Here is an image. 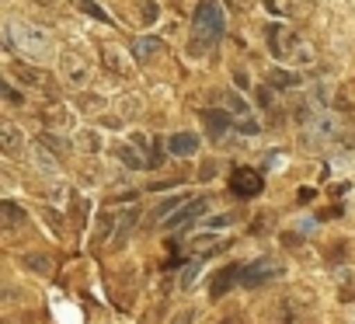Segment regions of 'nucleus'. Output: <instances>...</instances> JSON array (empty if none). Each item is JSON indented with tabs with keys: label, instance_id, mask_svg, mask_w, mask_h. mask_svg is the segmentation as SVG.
<instances>
[{
	"label": "nucleus",
	"instance_id": "f257e3e1",
	"mask_svg": "<svg viewBox=\"0 0 355 324\" xmlns=\"http://www.w3.org/2000/svg\"><path fill=\"white\" fill-rule=\"evenodd\" d=\"M227 32V15L216 0H199L196 4V15H192V46L189 53L199 56V53H209Z\"/></svg>",
	"mask_w": 355,
	"mask_h": 324
},
{
	"label": "nucleus",
	"instance_id": "f03ea898",
	"mask_svg": "<svg viewBox=\"0 0 355 324\" xmlns=\"http://www.w3.org/2000/svg\"><path fill=\"white\" fill-rule=\"evenodd\" d=\"M265 42H268V53L286 67H310L313 63V46L289 25H268Z\"/></svg>",
	"mask_w": 355,
	"mask_h": 324
},
{
	"label": "nucleus",
	"instance_id": "7ed1b4c3",
	"mask_svg": "<svg viewBox=\"0 0 355 324\" xmlns=\"http://www.w3.org/2000/svg\"><path fill=\"white\" fill-rule=\"evenodd\" d=\"M4 39L11 49H18L21 56H32V60H49L56 42L53 35L42 28V25H25V22H8L4 28Z\"/></svg>",
	"mask_w": 355,
	"mask_h": 324
},
{
	"label": "nucleus",
	"instance_id": "20e7f679",
	"mask_svg": "<svg viewBox=\"0 0 355 324\" xmlns=\"http://www.w3.org/2000/svg\"><path fill=\"white\" fill-rule=\"evenodd\" d=\"M279 275H286L282 258L265 255V258H254L251 265H244V279H241V286H248V289H261V286H268V282L279 279Z\"/></svg>",
	"mask_w": 355,
	"mask_h": 324
},
{
	"label": "nucleus",
	"instance_id": "39448f33",
	"mask_svg": "<svg viewBox=\"0 0 355 324\" xmlns=\"http://www.w3.org/2000/svg\"><path fill=\"white\" fill-rule=\"evenodd\" d=\"M261 189H265V178L258 168L241 164L230 171V196L234 199H254V196H261Z\"/></svg>",
	"mask_w": 355,
	"mask_h": 324
},
{
	"label": "nucleus",
	"instance_id": "423d86ee",
	"mask_svg": "<svg viewBox=\"0 0 355 324\" xmlns=\"http://www.w3.org/2000/svg\"><path fill=\"white\" fill-rule=\"evenodd\" d=\"M60 74H63L67 84L84 87V84L91 80V60H87V53H80V49H67V53L60 56Z\"/></svg>",
	"mask_w": 355,
	"mask_h": 324
},
{
	"label": "nucleus",
	"instance_id": "0eeeda50",
	"mask_svg": "<svg viewBox=\"0 0 355 324\" xmlns=\"http://www.w3.org/2000/svg\"><path fill=\"white\" fill-rule=\"evenodd\" d=\"M206 213H209V196H199V199L185 203L174 216H167V230H182V227H189V223H199Z\"/></svg>",
	"mask_w": 355,
	"mask_h": 324
},
{
	"label": "nucleus",
	"instance_id": "6e6552de",
	"mask_svg": "<svg viewBox=\"0 0 355 324\" xmlns=\"http://www.w3.org/2000/svg\"><path fill=\"white\" fill-rule=\"evenodd\" d=\"M327 139H334V115L320 112V115H313V119L306 122V129H303V146H320V143H327Z\"/></svg>",
	"mask_w": 355,
	"mask_h": 324
},
{
	"label": "nucleus",
	"instance_id": "1a4fd4ad",
	"mask_svg": "<svg viewBox=\"0 0 355 324\" xmlns=\"http://www.w3.org/2000/svg\"><path fill=\"white\" fill-rule=\"evenodd\" d=\"M8 74L18 80V84H25V87H49V74L46 70H39V67H32V63H21V60H11L8 63Z\"/></svg>",
	"mask_w": 355,
	"mask_h": 324
},
{
	"label": "nucleus",
	"instance_id": "9d476101",
	"mask_svg": "<svg viewBox=\"0 0 355 324\" xmlns=\"http://www.w3.org/2000/svg\"><path fill=\"white\" fill-rule=\"evenodd\" d=\"M241 279H244V265H241V262H230L227 268H220V272L213 275V286H209V296H213V300H220V296H227V293H230V289H234V286H237Z\"/></svg>",
	"mask_w": 355,
	"mask_h": 324
},
{
	"label": "nucleus",
	"instance_id": "9b49d317",
	"mask_svg": "<svg viewBox=\"0 0 355 324\" xmlns=\"http://www.w3.org/2000/svg\"><path fill=\"white\" fill-rule=\"evenodd\" d=\"M265 324H303V307L293 296H286V300L272 303V310L265 314Z\"/></svg>",
	"mask_w": 355,
	"mask_h": 324
},
{
	"label": "nucleus",
	"instance_id": "f8f14e48",
	"mask_svg": "<svg viewBox=\"0 0 355 324\" xmlns=\"http://www.w3.org/2000/svg\"><path fill=\"white\" fill-rule=\"evenodd\" d=\"M132 56H136V63H153L157 56H164V39H157V35H139V39L132 42Z\"/></svg>",
	"mask_w": 355,
	"mask_h": 324
},
{
	"label": "nucleus",
	"instance_id": "ddd939ff",
	"mask_svg": "<svg viewBox=\"0 0 355 324\" xmlns=\"http://www.w3.org/2000/svg\"><path fill=\"white\" fill-rule=\"evenodd\" d=\"M234 112H220V108H206L202 112V122H206V129H209V136L213 139H220L223 143V136L230 133V126H234V119H230Z\"/></svg>",
	"mask_w": 355,
	"mask_h": 324
},
{
	"label": "nucleus",
	"instance_id": "4468645a",
	"mask_svg": "<svg viewBox=\"0 0 355 324\" xmlns=\"http://www.w3.org/2000/svg\"><path fill=\"white\" fill-rule=\"evenodd\" d=\"M167 153H178V157H189V153H196L199 150V136L196 133H174V136H167Z\"/></svg>",
	"mask_w": 355,
	"mask_h": 324
},
{
	"label": "nucleus",
	"instance_id": "2eb2a0df",
	"mask_svg": "<svg viewBox=\"0 0 355 324\" xmlns=\"http://www.w3.org/2000/svg\"><path fill=\"white\" fill-rule=\"evenodd\" d=\"M129 143L139 150V157L146 160V168H157V164H160V146H153V139H150V136L132 133V136H129Z\"/></svg>",
	"mask_w": 355,
	"mask_h": 324
},
{
	"label": "nucleus",
	"instance_id": "dca6fc26",
	"mask_svg": "<svg viewBox=\"0 0 355 324\" xmlns=\"http://www.w3.org/2000/svg\"><path fill=\"white\" fill-rule=\"evenodd\" d=\"M0 150H4V153H18L21 150V129L11 119L0 122Z\"/></svg>",
	"mask_w": 355,
	"mask_h": 324
},
{
	"label": "nucleus",
	"instance_id": "f3484780",
	"mask_svg": "<svg viewBox=\"0 0 355 324\" xmlns=\"http://www.w3.org/2000/svg\"><path fill=\"white\" fill-rule=\"evenodd\" d=\"M21 265H25L28 272H39V275H53V272H56V262H53L46 251H28V255L21 258Z\"/></svg>",
	"mask_w": 355,
	"mask_h": 324
},
{
	"label": "nucleus",
	"instance_id": "a211bd4d",
	"mask_svg": "<svg viewBox=\"0 0 355 324\" xmlns=\"http://www.w3.org/2000/svg\"><path fill=\"white\" fill-rule=\"evenodd\" d=\"M0 213H4V227H8V230H18V227H25V223H28V213H25L15 199H4Z\"/></svg>",
	"mask_w": 355,
	"mask_h": 324
},
{
	"label": "nucleus",
	"instance_id": "6ab92c4d",
	"mask_svg": "<svg viewBox=\"0 0 355 324\" xmlns=\"http://www.w3.org/2000/svg\"><path fill=\"white\" fill-rule=\"evenodd\" d=\"M115 157L122 160L125 168H132V171H146V160L139 157V150H136L132 143H119V146H115Z\"/></svg>",
	"mask_w": 355,
	"mask_h": 324
},
{
	"label": "nucleus",
	"instance_id": "aec40b11",
	"mask_svg": "<svg viewBox=\"0 0 355 324\" xmlns=\"http://www.w3.org/2000/svg\"><path fill=\"white\" fill-rule=\"evenodd\" d=\"M268 87H275V91H293V87H300V77H296L293 70L279 67V70L268 74Z\"/></svg>",
	"mask_w": 355,
	"mask_h": 324
},
{
	"label": "nucleus",
	"instance_id": "412c9836",
	"mask_svg": "<svg viewBox=\"0 0 355 324\" xmlns=\"http://www.w3.org/2000/svg\"><path fill=\"white\" fill-rule=\"evenodd\" d=\"M136 216H139V213H136V210H129V213H122V216L115 220V234H112V248H119V244L125 241V234L132 230V223H136Z\"/></svg>",
	"mask_w": 355,
	"mask_h": 324
},
{
	"label": "nucleus",
	"instance_id": "4be33fe9",
	"mask_svg": "<svg viewBox=\"0 0 355 324\" xmlns=\"http://www.w3.org/2000/svg\"><path fill=\"white\" fill-rule=\"evenodd\" d=\"M39 146H42V150H49V153H56V157H63V153H67V139H63L60 133H53V129L39 136Z\"/></svg>",
	"mask_w": 355,
	"mask_h": 324
},
{
	"label": "nucleus",
	"instance_id": "5701e85b",
	"mask_svg": "<svg viewBox=\"0 0 355 324\" xmlns=\"http://www.w3.org/2000/svg\"><path fill=\"white\" fill-rule=\"evenodd\" d=\"M178 206H185V199H182V196H171V199H164V203L150 213V220H153V223H160L164 216H174V213H178Z\"/></svg>",
	"mask_w": 355,
	"mask_h": 324
},
{
	"label": "nucleus",
	"instance_id": "b1692460",
	"mask_svg": "<svg viewBox=\"0 0 355 324\" xmlns=\"http://www.w3.org/2000/svg\"><path fill=\"white\" fill-rule=\"evenodd\" d=\"M101 60H105V70H108V74H115V77H125V67H122V60H119V49L105 46V49H101Z\"/></svg>",
	"mask_w": 355,
	"mask_h": 324
},
{
	"label": "nucleus",
	"instance_id": "393cba45",
	"mask_svg": "<svg viewBox=\"0 0 355 324\" xmlns=\"http://www.w3.org/2000/svg\"><path fill=\"white\" fill-rule=\"evenodd\" d=\"M42 122H46V126L63 129V126H67V108H63V105H49V108L42 112Z\"/></svg>",
	"mask_w": 355,
	"mask_h": 324
},
{
	"label": "nucleus",
	"instance_id": "a878e982",
	"mask_svg": "<svg viewBox=\"0 0 355 324\" xmlns=\"http://www.w3.org/2000/svg\"><path fill=\"white\" fill-rule=\"evenodd\" d=\"M77 146H80V150H87V153L101 150V143H98V133H94V129H84V133H77Z\"/></svg>",
	"mask_w": 355,
	"mask_h": 324
},
{
	"label": "nucleus",
	"instance_id": "bb28decb",
	"mask_svg": "<svg viewBox=\"0 0 355 324\" xmlns=\"http://www.w3.org/2000/svg\"><path fill=\"white\" fill-rule=\"evenodd\" d=\"M338 108H355V80L341 84V91H338Z\"/></svg>",
	"mask_w": 355,
	"mask_h": 324
},
{
	"label": "nucleus",
	"instance_id": "cd10ccee",
	"mask_svg": "<svg viewBox=\"0 0 355 324\" xmlns=\"http://www.w3.org/2000/svg\"><path fill=\"white\" fill-rule=\"evenodd\" d=\"M139 18H143V25L157 22V4H153V0H139Z\"/></svg>",
	"mask_w": 355,
	"mask_h": 324
},
{
	"label": "nucleus",
	"instance_id": "c85d7f7f",
	"mask_svg": "<svg viewBox=\"0 0 355 324\" xmlns=\"http://www.w3.org/2000/svg\"><path fill=\"white\" fill-rule=\"evenodd\" d=\"M230 220H234V216H230V213H223V216H213V220H206V227H209V230H220V227H230Z\"/></svg>",
	"mask_w": 355,
	"mask_h": 324
},
{
	"label": "nucleus",
	"instance_id": "c756f323",
	"mask_svg": "<svg viewBox=\"0 0 355 324\" xmlns=\"http://www.w3.org/2000/svg\"><path fill=\"white\" fill-rule=\"evenodd\" d=\"M0 91H4V98H8V105H21V94L11 87V84H0Z\"/></svg>",
	"mask_w": 355,
	"mask_h": 324
},
{
	"label": "nucleus",
	"instance_id": "7c9ffc66",
	"mask_svg": "<svg viewBox=\"0 0 355 324\" xmlns=\"http://www.w3.org/2000/svg\"><path fill=\"white\" fill-rule=\"evenodd\" d=\"M105 101L101 98H94V94H80V108H101Z\"/></svg>",
	"mask_w": 355,
	"mask_h": 324
},
{
	"label": "nucleus",
	"instance_id": "2f4dec72",
	"mask_svg": "<svg viewBox=\"0 0 355 324\" xmlns=\"http://www.w3.org/2000/svg\"><path fill=\"white\" fill-rule=\"evenodd\" d=\"M192 321H196V310H182L174 317V324H192Z\"/></svg>",
	"mask_w": 355,
	"mask_h": 324
},
{
	"label": "nucleus",
	"instance_id": "473e14b6",
	"mask_svg": "<svg viewBox=\"0 0 355 324\" xmlns=\"http://www.w3.org/2000/svg\"><path fill=\"white\" fill-rule=\"evenodd\" d=\"M220 324H248V317H244V314H227Z\"/></svg>",
	"mask_w": 355,
	"mask_h": 324
},
{
	"label": "nucleus",
	"instance_id": "72a5a7b5",
	"mask_svg": "<svg viewBox=\"0 0 355 324\" xmlns=\"http://www.w3.org/2000/svg\"><path fill=\"white\" fill-rule=\"evenodd\" d=\"M313 196H317L313 189H300V192H296V203H310Z\"/></svg>",
	"mask_w": 355,
	"mask_h": 324
},
{
	"label": "nucleus",
	"instance_id": "f704fd0d",
	"mask_svg": "<svg viewBox=\"0 0 355 324\" xmlns=\"http://www.w3.org/2000/svg\"><path fill=\"white\" fill-rule=\"evenodd\" d=\"M216 175V164H213V160H206V164H202V178H213Z\"/></svg>",
	"mask_w": 355,
	"mask_h": 324
},
{
	"label": "nucleus",
	"instance_id": "c9c22d12",
	"mask_svg": "<svg viewBox=\"0 0 355 324\" xmlns=\"http://www.w3.org/2000/svg\"><path fill=\"white\" fill-rule=\"evenodd\" d=\"M32 4H39V8H53L56 0H32Z\"/></svg>",
	"mask_w": 355,
	"mask_h": 324
}]
</instances>
